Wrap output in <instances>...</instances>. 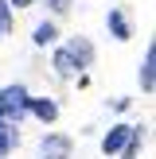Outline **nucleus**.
Returning <instances> with one entry per match:
<instances>
[{"mask_svg": "<svg viewBox=\"0 0 156 159\" xmlns=\"http://www.w3.org/2000/svg\"><path fill=\"white\" fill-rule=\"evenodd\" d=\"M140 132H144V128H133L129 132V140H125V159H137V152H140Z\"/></svg>", "mask_w": 156, "mask_h": 159, "instance_id": "9b49d317", "label": "nucleus"}, {"mask_svg": "<svg viewBox=\"0 0 156 159\" xmlns=\"http://www.w3.org/2000/svg\"><path fill=\"white\" fill-rule=\"evenodd\" d=\"M70 51H74V58H78V66H90V62H94V47H90V39H82V35H74V39H70Z\"/></svg>", "mask_w": 156, "mask_h": 159, "instance_id": "6e6552de", "label": "nucleus"}, {"mask_svg": "<svg viewBox=\"0 0 156 159\" xmlns=\"http://www.w3.org/2000/svg\"><path fill=\"white\" fill-rule=\"evenodd\" d=\"M78 58H74V51H70V47H62V51H55V74L59 78H74L78 74Z\"/></svg>", "mask_w": 156, "mask_h": 159, "instance_id": "20e7f679", "label": "nucleus"}, {"mask_svg": "<svg viewBox=\"0 0 156 159\" xmlns=\"http://www.w3.org/2000/svg\"><path fill=\"white\" fill-rule=\"evenodd\" d=\"M27 113H35L43 124H51L55 116H59V105H55L51 97H27Z\"/></svg>", "mask_w": 156, "mask_h": 159, "instance_id": "39448f33", "label": "nucleus"}, {"mask_svg": "<svg viewBox=\"0 0 156 159\" xmlns=\"http://www.w3.org/2000/svg\"><path fill=\"white\" fill-rule=\"evenodd\" d=\"M51 8L55 12H70V0H51Z\"/></svg>", "mask_w": 156, "mask_h": 159, "instance_id": "f8f14e48", "label": "nucleus"}, {"mask_svg": "<svg viewBox=\"0 0 156 159\" xmlns=\"http://www.w3.org/2000/svg\"><path fill=\"white\" fill-rule=\"evenodd\" d=\"M129 124H113V128H109L105 132V136H101V152H105V155H113V152H121V148H125V140H129Z\"/></svg>", "mask_w": 156, "mask_h": 159, "instance_id": "7ed1b4c3", "label": "nucleus"}, {"mask_svg": "<svg viewBox=\"0 0 156 159\" xmlns=\"http://www.w3.org/2000/svg\"><path fill=\"white\" fill-rule=\"evenodd\" d=\"M16 144H20V124L16 120H0V159L12 152Z\"/></svg>", "mask_w": 156, "mask_h": 159, "instance_id": "0eeeda50", "label": "nucleus"}, {"mask_svg": "<svg viewBox=\"0 0 156 159\" xmlns=\"http://www.w3.org/2000/svg\"><path fill=\"white\" fill-rule=\"evenodd\" d=\"M140 89H144V93L156 89V51H152V47L144 51V62H140Z\"/></svg>", "mask_w": 156, "mask_h": 159, "instance_id": "423d86ee", "label": "nucleus"}, {"mask_svg": "<svg viewBox=\"0 0 156 159\" xmlns=\"http://www.w3.org/2000/svg\"><path fill=\"white\" fill-rule=\"evenodd\" d=\"M31 0H8V8H27Z\"/></svg>", "mask_w": 156, "mask_h": 159, "instance_id": "ddd939ff", "label": "nucleus"}, {"mask_svg": "<svg viewBox=\"0 0 156 159\" xmlns=\"http://www.w3.org/2000/svg\"><path fill=\"white\" fill-rule=\"evenodd\" d=\"M55 35H59V27H55V23H39L31 43H35V47H47V43H55Z\"/></svg>", "mask_w": 156, "mask_h": 159, "instance_id": "9d476101", "label": "nucleus"}, {"mask_svg": "<svg viewBox=\"0 0 156 159\" xmlns=\"http://www.w3.org/2000/svg\"><path fill=\"white\" fill-rule=\"evenodd\" d=\"M109 31H113L117 39H129V23H125V16L117 12V8H109Z\"/></svg>", "mask_w": 156, "mask_h": 159, "instance_id": "1a4fd4ad", "label": "nucleus"}, {"mask_svg": "<svg viewBox=\"0 0 156 159\" xmlns=\"http://www.w3.org/2000/svg\"><path fill=\"white\" fill-rule=\"evenodd\" d=\"M27 97H31V93L23 89L20 82L4 85V89H0V120H16V124H20V116L27 113Z\"/></svg>", "mask_w": 156, "mask_h": 159, "instance_id": "f257e3e1", "label": "nucleus"}, {"mask_svg": "<svg viewBox=\"0 0 156 159\" xmlns=\"http://www.w3.org/2000/svg\"><path fill=\"white\" fill-rule=\"evenodd\" d=\"M43 159H70V136H43Z\"/></svg>", "mask_w": 156, "mask_h": 159, "instance_id": "f03ea898", "label": "nucleus"}]
</instances>
